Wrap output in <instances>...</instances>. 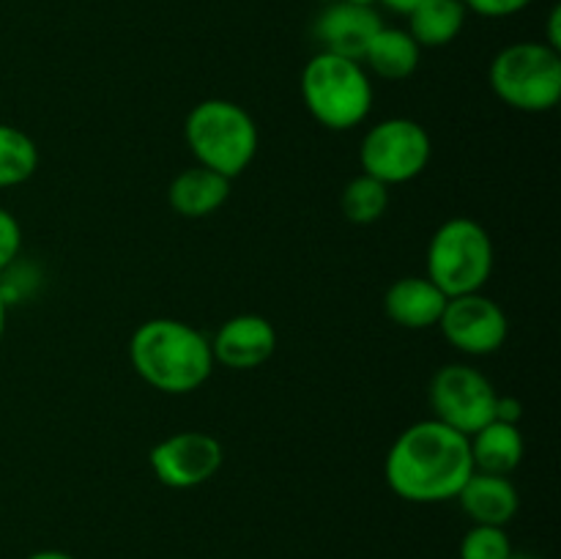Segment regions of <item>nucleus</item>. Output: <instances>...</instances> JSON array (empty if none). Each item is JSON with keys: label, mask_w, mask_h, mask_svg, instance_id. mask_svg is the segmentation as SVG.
<instances>
[{"label": "nucleus", "mask_w": 561, "mask_h": 559, "mask_svg": "<svg viewBox=\"0 0 561 559\" xmlns=\"http://www.w3.org/2000/svg\"><path fill=\"white\" fill-rule=\"evenodd\" d=\"M466 25V5L460 0H425L409 14V33L420 47H447Z\"/></svg>", "instance_id": "a211bd4d"}, {"label": "nucleus", "mask_w": 561, "mask_h": 559, "mask_svg": "<svg viewBox=\"0 0 561 559\" xmlns=\"http://www.w3.org/2000/svg\"><path fill=\"white\" fill-rule=\"evenodd\" d=\"M493 239L477 219L453 217L433 233L427 244V280L447 294V299L477 294L493 274Z\"/></svg>", "instance_id": "423d86ee"}, {"label": "nucleus", "mask_w": 561, "mask_h": 559, "mask_svg": "<svg viewBox=\"0 0 561 559\" xmlns=\"http://www.w3.org/2000/svg\"><path fill=\"white\" fill-rule=\"evenodd\" d=\"M474 471L469 436L442 420H420L405 427L383 460L387 486L411 504H442L460 493Z\"/></svg>", "instance_id": "f257e3e1"}, {"label": "nucleus", "mask_w": 561, "mask_h": 559, "mask_svg": "<svg viewBox=\"0 0 561 559\" xmlns=\"http://www.w3.org/2000/svg\"><path fill=\"white\" fill-rule=\"evenodd\" d=\"M447 294L427 277H400L383 294V312L403 329L438 327Z\"/></svg>", "instance_id": "ddd939ff"}, {"label": "nucleus", "mask_w": 561, "mask_h": 559, "mask_svg": "<svg viewBox=\"0 0 561 559\" xmlns=\"http://www.w3.org/2000/svg\"><path fill=\"white\" fill-rule=\"evenodd\" d=\"M381 14L373 5H354L337 0L329 3L316 20V38L323 53L362 60L367 44L381 31Z\"/></svg>", "instance_id": "f8f14e48"}, {"label": "nucleus", "mask_w": 561, "mask_h": 559, "mask_svg": "<svg viewBox=\"0 0 561 559\" xmlns=\"http://www.w3.org/2000/svg\"><path fill=\"white\" fill-rule=\"evenodd\" d=\"M510 559H535V557H529V554H513Z\"/></svg>", "instance_id": "c756f323"}, {"label": "nucleus", "mask_w": 561, "mask_h": 559, "mask_svg": "<svg viewBox=\"0 0 561 559\" xmlns=\"http://www.w3.org/2000/svg\"><path fill=\"white\" fill-rule=\"evenodd\" d=\"M38 170V146L27 132L0 124V190L31 181Z\"/></svg>", "instance_id": "6ab92c4d"}, {"label": "nucleus", "mask_w": 561, "mask_h": 559, "mask_svg": "<svg viewBox=\"0 0 561 559\" xmlns=\"http://www.w3.org/2000/svg\"><path fill=\"white\" fill-rule=\"evenodd\" d=\"M422 58V47L411 38L409 31L403 27H387L381 25V31L373 36V42L367 44L362 60L367 64V69L373 75H378L381 80L400 82L409 80L416 71Z\"/></svg>", "instance_id": "f3484780"}, {"label": "nucleus", "mask_w": 561, "mask_h": 559, "mask_svg": "<svg viewBox=\"0 0 561 559\" xmlns=\"http://www.w3.org/2000/svg\"><path fill=\"white\" fill-rule=\"evenodd\" d=\"M438 329L447 338L453 349L469 356H488L496 354L504 345L510 332V323L499 301L485 296L482 290L477 294H463L447 299Z\"/></svg>", "instance_id": "1a4fd4ad"}, {"label": "nucleus", "mask_w": 561, "mask_h": 559, "mask_svg": "<svg viewBox=\"0 0 561 559\" xmlns=\"http://www.w3.org/2000/svg\"><path fill=\"white\" fill-rule=\"evenodd\" d=\"M5 312H9V301H5L3 294H0V340H3V332H5Z\"/></svg>", "instance_id": "cd10ccee"}, {"label": "nucleus", "mask_w": 561, "mask_h": 559, "mask_svg": "<svg viewBox=\"0 0 561 559\" xmlns=\"http://www.w3.org/2000/svg\"><path fill=\"white\" fill-rule=\"evenodd\" d=\"M466 5V11H474V14L488 16V20H504V16L520 14L524 9H529L531 0H460Z\"/></svg>", "instance_id": "5701e85b"}, {"label": "nucleus", "mask_w": 561, "mask_h": 559, "mask_svg": "<svg viewBox=\"0 0 561 559\" xmlns=\"http://www.w3.org/2000/svg\"><path fill=\"white\" fill-rule=\"evenodd\" d=\"M488 82L507 107L548 113L561 99V53L546 42L510 44L491 60Z\"/></svg>", "instance_id": "39448f33"}, {"label": "nucleus", "mask_w": 561, "mask_h": 559, "mask_svg": "<svg viewBox=\"0 0 561 559\" xmlns=\"http://www.w3.org/2000/svg\"><path fill=\"white\" fill-rule=\"evenodd\" d=\"M513 554V543L504 526L471 524L460 540V559H510Z\"/></svg>", "instance_id": "412c9836"}, {"label": "nucleus", "mask_w": 561, "mask_h": 559, "mask_svg": "<svg viewBox=\"0 0 561 559\" xmlns=\"http://www.w3.org/2000/svg\"><path fill=\"white\" fill-rule=\"evenodd\" d=\"M546 44L557 49V53H561V5H553L551 14H548Z\"/></svg>", "instance_id": "393cba45"}, {"label": "nucleus", "mask_w": 561, "mask_h": 559, "mask_svg": "<svg viewBox=\"0 0 561 559\" xmlns=\"http://www.w3.org/2000/svg\"><path fill=\"white\" fill-rule=\"evenodd\" d=\"M427 398L436 411V420L455 427L463 436H471L493 420L499 392L485 373L463 365V362H453L433 373Z\"/></svg>", "instance_id": "6e6552de"}, {"label": "nucleus", "mask_w": 561, "mask_h": 559, "mask_svg": "<svg viewBox=\"0 0 561 559\" xmlns=\"http://www.w3.org/2000/svg\"><path fill=\"white\" fill-rule=\"evenodd\" d=\"M184 137L197 164L236 179L257 153L255 118L230 99H203L184 121Z\"/></svg>", "instance_id": "20e7f679"}, {"label": "nucleus", "mask_w": 561, "mask_h": 559, "mask_svg": "<svg viewBox=\"0 0 561 559\" xmlns=\"http://www.w3.org/2000/svg\"><path fill=\"white\" fill-rule=\"evenodd\" d=\"M378 3H383V5H387V9H392V11H398V14L409 16L411 11H414L416 5L425 3V0H378Z\"/></svg>", "instance_id": "a878e982"}, {"label": "nucleus", "mask_w": 561, "mask_h": 559, "mask_svg": "<svg viewBox=\"0 0 561 559\" xmlns=\"http://www.w3.org/2000/svg\"><path fill=\"white\" fill-rule=\"evenodd\" d=\"M25 559H75V557H71V554H66V551H58V548H44V551L27 554Z\"/></svg>", "instance_id": "bb28decb"}, {"label": "nucleus", "mask_w": 561, "mask_h": 559, "mask_svg": "<svg viewBox=\"0 0 561 559\" xmlns=\"http://www.w3.org/2000/svg\"><path fill=\"white\" fill-rule=\"evenodd\" d=\"M222 444L203 431H181L153 444L148 464L162 486L186 491L217 477L222 469Z\"/></svg>", "instance_id": "9d476101"}, {"label": "nucleus", "mask_w": 561, "mask_h": 559, "mask_svg": "<svg viewBox=\"0 0 561 559\" xmlns=\"http://www.w3.org/2000/svg\"><path fill=\"white\" fill-rule=\"evenodd\" d=\"M345 3H354V5H373V9H376L378 0H345Z\"/></svg>", "instance_id": "c85d7f7f"}, {"label": "nucleus", "mask_w": 561, "mask_h": 559, "mask_svg": "<svg viewBox=\"0 0 561 559\" xmlns=\"http://www.w3.org/2000/svg\"><path fill=\"white\" fill-rule=\"evenodd\" d=\"M433 140L414 118H383L367 129L359 146L362 173L394 186L414 181L431 164Z\"/></svg>", "instance_id": "0eeeda50"}, {"label": "nucleus", "mask_w": 561, "mask_h": 559, "mask_svg": "<svg viewBox=\"0 0 561 559\" xmlns=\"http://www.w3.org/2000/svg\"><path fill=\"white\" fill-rule=\"evenodd\" d=\"M469 447L471 460H474V471H488V475L504 477H510L518 469L526 453L520 425H510V422L499 420H491L480 431L471 433Z\"/></svg>", "instance_id": "dca6fc26"}, {"label": "nucleus", "mask_w": 561, "mask_h": 559, "mask_svg": "<svg viewBox=\"0 0 561 559\" xmlns=\"http://www.w3.org/2000/svg\"><path fill=\"white\" fill-rule=\"evenodd\" d=\"M129 360L148 387L164 395H190L214 370L211 340L179 318H148L129 340Z\"/></svg>", "instance_id": "f03ea898"}, {"label": "nucleus", "mask_w": 561, "mask_h": 559, "mask_svg": "<svg viewBox=\"0 0 561 559\" xmlns=\"http://www.w3.org/2000/svg\"><path fill=\"white\" fill-rule=\"evenodd\" d=\"M230 197V179H225L217 170H208L203 164L181 170L168 186V201L179 217L203 219L225 206Z\"/></svg>", "instance_id": "2eb2a0df"}, {"label": "nucleus", "mask_w": 561, "mask_h": 559, "mask_svg": "<svg viewBox=\"0 0 561 559\" xmlns=\"http://www.w3.org/2000/svg\"><path fill=\"white\" fill-rule=\"evenodd\" d=\"M340 206H343L345 219H351L354 225H373L387 214L389 186L373 175L359 173L343 186Z\"/></svg>", "instance_id": "aec40b11"}, {"label": "nucleus", "mask_w": 561, "mask_h": 559, "mask_svg": "<svg viewBox=\"0 0 561 559\" xmlns=\"http://www.w3.org/2000/svg\"><path fill=\"white\" fill-rule=\"evenodd\" d=\"M301 99L321 126L348 132L373 110V82L362 60L334 53H316L301 69Z\"/></svg>", "instance_id": "7ed1b4c3"}, {"label": "nucleus", "mask_w": 561, "mask_h": 559, "mask_svg": "<svg viewBox=\"0 0 561 559\" xmlns=\"http://www.w3.org/2000/svg\"><path fill=\"white\" fill-rule=\"evenodd\" d=\"M277 351V329L255 312L228 318L211 340L214 362L230 370H255L266 365Z\"/></svg>", "instance_id": "9b49d317"}, {"label": "nucleus", "mask_w": 561, "mask_h": 559, "mask_svg": "<svg viewBox=\"0 0 561 559\" xmlns=\"http://www.w3.org/2000/svg\"><path fill=\"white\" fill-rule=\"evenodd\" d=\"M22 250V228L9 208L0 206V272L14 266Z\"/></svg>", "instance_id": "4be33fe9"}, {"label": "nucleus", "mask_w": 561, "mask_h": 559, "mask_svg": "<svg viewBox=\"0 0 561 559\" xmlns=\"http://www.w3.org/2000/svg\"><path fill=\"white\" fill-rule=\"evenodd\" d=\"M520 417H524V403H520L518 398H510V395H499L496 409H493V420L518 425Z\"/></svg>", "instance_id": "b1692460"}, {"label": "nucleus", "mask_w": 561, "mask_h": 559, "mask_svg": "<svg viewBox=\"0 0 561 559\" xmlns=\"http://www.w3.org/2000/svg\"><path fill=\"white\" fill-rule=\"evenodd\" d=\"M455 499L474 524L488 526H507L520 507V493L515 482L510 477L488 475V471H471Z\"/></svg>", "instance_id": "4468645a"}]
</instances>
